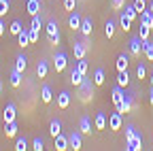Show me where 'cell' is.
Returning a JSON list of instances; mask_svg holds the SVG:
<instances>
[{"instance_id": "obj_1", "label": "cell", "mask_w": 153, "mask_h": 151, "mask_svg": "<svg viewBox=\"0 0 153 151\" xmlns=\"http://www.w3.org/2000/svg\"><path fill=\"white\" fill-rule=\"evenodd\" d=\"M94 85L96 83H91V79H83V83L79 85V98H81V102H89L94 98Z\"/></svg>"}, {"instance_id": "obj_2", "label": "cell", "mask_w": 153, "mask_h": 151, "mask_svg": "<svg viewBox=\"0 0 153 151\" xmlns=\"http://www.w3.org/2000/svg\"><path fill=\"white\" fill-rule=\"evenodd\" d=\"M47 39H49V43L51 45H60V28H57V24L55 22H47Z\"/></svg>"}, {"instance_id": "obj_3", "label": "cell", "mask_w": 153, "mask_h": 151, "mask_svg": "<svg viewBox=\"0 0 153 151\" xmlns=\"http://www.w3.org/2000/svg\"><path fill=\"white\" fill-rule=\"evenodd\" d=\"M121 126H123V115L119 111L117 113H111V115H108V130L117 132V130H121Z\"/></svg>"}, {"instance_id": "obj_4", "label": "cell", "mask_w": 153, "mask_h": 151, "mask_svg": "<svg viewBox=\"0 0 153 151\" xmlns=\"http://www.w3.org/2000/svg\"><path fill=\"white\" fill-rule=\"evenodd\" d=\"M128 45H130V53L132 55H140L143 49H145V41L140 39V36H132Z\"/></svg>"}, {"instance_id": "obj_5", "label": "cell", "mask_w": 153, "mask_h": 151, "mask_svg": "<svg viewBox=\"0 0 153 151\" xmlns=\"http://www.w3.org/2000/svg\"><path fill=\"white\" fill-rule=\"evenodd\" d=\"M53 64H55V70H57V72H62V70L68 66V58H66V53L57 51V53L53 55Z\"/></svg>"}, {"instance_id": "obj_6", "label": "cell", "mask_w": 153, "mask_h": 151, "mask_svg": "<svg viewBox=\"0 0 153 151\" xmlns=\"http://www.w3.org/2000/svg\"><path fill=\"white\" fill-rule=\"evenodd\" d=\"M123 96H126V91H123V87L121 85H115L113 87V104H115V109H119L121 106V102H123Z\"/></svg>"}, {"instance_id": "obj_7", "label": "cell", "mask_w": 153, "mask_h": 151, "mask_svg": "<svg viewBox=\"0 0 153 151\" xmlns=\"http://www.w3.org/2000/svg\"><path fill=\"white\" fill-rule=\"evenodd\" d=\"M72 51H74V58H76V60H83L85 53H87L85 41H76V43H72Z\"/></svg>"}, {"instance_id": "obj_8", "label": "cell", "mask_w": 153, "mask_h": 151, "mask_svg": "<svg viewBox=\"0 0 153 151\" xmlns=\"http://www.w3.org/2000/svg\"><path fill=\"white\" fill-rule=\"evenodd\" d=\"M134 109V96H132V94H126V96H123V102H121V106L117 109L119 113H121V115H126V113H130Z\"/></svg>"}, {"instance_id": "obj_9", "label": "cell", "mask_w": 153, "mask_h": 151, "mask_svg": "<svg viewBox=\"0 0 153 151\" xmlns=\"http://www.w3.org/2000/svg\"><path fill=\"white\" fill-rule=\"evenodd\" d=\"M53 145H55V151H66V149H70V141H68V136H64V134H57Z\"/></svg>"}, {"instance_id": "obj_10", "label": "cell", "mask_w": 153, "mask_h": 151, "mask_svg": "<svg viewBox=\"0 0 153 151\" xmlns=\"http://www.w3.org/2000/svg\"><path fill=\"white\" fill-rule=\"evenodd\" d=\"M15 117H17V109H15L13 102H9L4 106V111H2V119L4 121H15Z\"/></svg>"}, {"instance_id": "obj_11", "label": "cell", "mask_w": 153, "mask_h": 151, "mask_svg": "<svg viewBox=\"0 0 153 151\" xmlns=\"http://www.w3.org/2000/svg\"><path fill=\"white\" fill-rule=\"evenodd\" d=\"M126 145H128V147H126L128 151H140V149H143V136L136 132V136H134L132 141H128Z\"/></svg>"}, {"instance_id": "obj_12", "label": "cell", "mask_w": 153, "mask_h": 151, "mask_svg": "<svg viewBox=\"0 0 153 151\" xmlns=\"http://www.w3.org/2000/svg\"><path fill=\"white\" fill-rule=\"evenodd\" d=\"M79 32L85 36V39H87V36H91V34H94V22L85 17V19L81 22V28H79Z\"/></svg>"}, {"instance_id": "obj_13", "label": "cell", "mask_w": 153, "mask_h": 151, "mask_svg": "<svg viewBox=\"0 0 153 151\" xmlns=\"http://www.w3.org/2000/svg\"><path fill=\"white\" fill-rule=\"evenodd\" d=\"M68 141H70V149H74V151H79V149L83 147V145H81V130H79V132L74 130L72 134L68 136Z\"/></svg>"}, {"instance_id": "obj_14", "label": "cell", "mask_w": 153, "mask_h": 151, "mask_svg": "<svg viewBox=\"0 0 153 151\" xmlns=\"http://www.w3.org/2000/svg\"><path fill=\"white\" fill-rule=\"evenodd\" d=\"M81 22H83V17L76 13V11H72L70 17H68V26H70L72 30H79V28H81Z\"/></svg>"}, {"instance_id": "obj_15", "label": "cell", "mask_w": 153, "mask_h": 151, "mask_svg": "<svg viewBox=\"0 0 153 151\" xmlns=\"http://www.w3.org/2000/svg\"><path fill=\"white\" fill-rule=\"evenodd\" d=\"M83 79H85V74H83L79 68H74V70L70 72V83H72L74 87H79V85L83 83Z\"/></svg>"}, {"instance_id": "obj_16", "label": "cell", "mask_w": 153, "mask_h": 151, "mask_svg": "<svg viewBox=\"0 0 153 151\" xmlns=\"http://www.w3.org/2000/svg\"><path fill=\"white\" fill-rule=\"evenodd\" d=\"M140 26H147V28H153V13L149 9H145L140 13Z\"/></svg>"}, {"instance_id": "obj_17", "label": "cell", "mask_w": 153, "mask_h": 151, "mask_svg": "<svg viewBox=\"0 0 153 151\" xmlns=\"http://www.w3.org/2000/svg\"><path fill=\"white\" fill-rule=\"evenodd\" d=\"M128 64H130V58H128L126 53H119V55H117V62H115L117 72H119V70H128Z\"/></svg>"}, {"instance_id": "obj_18", "label": "cell", "mask_w": 153, "mask_h": 151, "mask_svg": "<svg viewBox=\"0 0 153 151\" xmlns=\"http://www.w3.org/2000/svg\"><path fill=\"white\" fill-rule=\"evenodd\" d=\"M4 134L7 138L17 136V121H4Z\"/></svg>"}, {"instance_id": "obj_19", "label": "cell", "mask_w": 153, "mask_h": 151, "mask_svg": "<svg viewBox=\"0 0 153 151\" xmlns=\"http://www.w3.org/2000/svg\"><path fill=\"white\" fill-rule=\"evenodd\" d=\"M47 72H49V64H47V60H38V64H36V74L41 79H45L47 77Z\"/></svg>"}, {"instance_id": "obj_20", "label": "cell", "mask_w": 153, "mask_h": 151, "mask_svg": "<svg viewBox=\"0 0 153 151\" xmlns=\"http://www.w3.org/2000/svg\"><path fill=\"white\" fill-rule=\"evenodd\" d=\"M68 104H70V94L68 91H60V94H57V106H60V109H68Z\"/></svg>"}, {"instance_id": "obj_21", "label": "cell", "mask_w": 153, "mask_h": 151, "mask_svg": "<svg viewBox=\"0 0 153 151\" xmlns=\"http://www.w3.org/2000/svg\"><path fill=\"white\" fill-rule=\"evenodd\" d=\"M79 130H81V134H91V121H89V117H81L79 119Z\"/></svg>"}, {"instance_id": "obj_22", "label": "cell", "mask_w": 153, "mask_h": 151, "mask_svg": "<svg viewBox=\"0 0 153 151\" xmlns=\"http://www.w3.org/2000/svg\"><path fill=\"white\" fill-rule=\"evenodd\" d=\"M26 11H28L32 17H34V15H38V11H41V0H28Z\"/></svg>"}, {"instance_id": "obj_23", "label": "cell", "mask_w": 153, "mask_h": 151, "mask_svg": "<svg viewBox=\"0 0 153 151\" xmlns=\"http://www.w3.org/2000/svg\"><path fill=\"white\" fill-rule=\"evenodd\" d=\"M123 13H126V17H128V19H132V22H136V19H140V17H138L140 13H138L136 9H134V4H130V7L126 4V7H123Z\"/></svg>"}, {"instance_id": "obj_24", "label": "cell", "mask_w": 153, "mask_h": 151, "mask_svg": "<svg viewBox=\"0 0 153 151\" xmlns=\"http://www.w3.org/2000/svg\"><path fill=\"white\" fill-rule=\"evenodd\" d=\"M17 43L22 45V47H28V45H32V43H30V34H28V28H26V30H22V32L17 34Z\"/></svg>"}, {"instance_id": "obj_25", "label": "cell", "mask_w": 153, "mask_h": 151, "mask_svg": "<svg viewBox=\"0 0 153 151\" xmlns=\"http://www.w3.org/2000/svg\"><path fill=\"white\" fill-rule=\"evenodd\" d=\"M49 134L55 138L57 134H62V123L57 121V119H51V123H49Z\"/></svg>"}, {"instance_id": "obj_26", "label": "cell", "mask_w": 153, "mask_h": 151, "mask_svg": "<svg viewBox=\"0 0 153 151\" xmlns=\"http://www.w3.org/2000/svg\"><path fill=\"white\" fill-rule=\"evenodd\" d=\"M106 115L104 113H98V115H96V119H94V126H96V130H104L106 128Z\"/></svg>"}, {"instance_id": "obj_27", "label": "cell", "mask_w": 153, "mask_h": 151, "mask_svg": "<svg viewBox=\"0 0 153 151\" xmlns=\"http://www.w3.org/2000/svg\"><path fill=\"white\" fill-rule=\"evenodd\" d=\"M41 100H43L45 104H49V102L53 100V91H51V87H49V85H45V87L41 89Z\"/></svg>"}, {"instance_id": "obj_28", "label": "cell", "mask_w": 153, "mask_h": 151, "mask_svg": "<svg viewBox=\"0 0 153 151\" xmlns=\"http://www.w3.org/2000/svg\"><path fill=\"white\" fill-rule=\"evenodd\" d=\"M11 85H13V87H19V85H22V72H19L15 66H13V70H11Z\"/></svg>"}, {"instance_id": "obj_29", "label": "cell", "mask_w": 153, "mask_h": 151, "mask_svg": "<svg viewBox=\"0 0 153 151\" xmlns=\"http://www.w3.org/2000/svg\"><path fill=\"white\" fill-rule=\"evenodd\" d=\"M128 83H130V74H128V70H119V74H117V85L128 87Z\"/></svg>"}, {"instance_id": "obj_30", "label": "cell", "mask_w": 153, "mask_h": 151, "mask_svg": "<svg viewBox=\"0 0 153 151\" xmlns=\"http://www.w3.org/2000/svg\"><path fill=\"white\" fill-rule=\"evenodd\" d=\"M143 53H145V58H147V60L153 62V41H151V39L145 41V49H143Z\"/></svg>"}, {"instance_id": "obj_31", "label": "cell", "mask_w": 153, "mask_h": 151, "mask_svg": "<svg viewBox=\"0 0 153 151\" xmlns=\"http://www.w3.org/2000/svg\"><path fill=\"white\" fill-rule=\"evenodd\" d=\"M26 66H28L26 55H17V58H15V68H17L19 72H24V70H26Z\"/></svg>"}, {"instance_id": "obj_32", "label": "cell", "mask_w": 153, "mask_h": 151, "mask_svg": "<svg viewBox=\"0 0 153 151\" xmlns=\"http://www.w3.org/2000/svg\"><path fill=\"white\" fill-rule=\"evenodd\" d=\"M119 24H121V30L123 32H130V26H132V19H128L126 13L121 11V17H119Z\"/></svg>"}, {"instance_id": "obj_33", "label": "cell", "mask_w": 153, "mask_h": 151, "mask_svg": "<svg viewBox=\"0 0 153 151\" xmlns=\"http://www.w3.org/2000/svg\"><path fill=\"white\" fill-rule=\"evenodd\" d=\"M104 34H106V39H113V34H115V22L113 19H108L104 24Z\"/></svg>"}, {"instance_id": "obj_34", "label": "cell", "mask_w": 153, "mask_h": 151, "mask_svg": "<svg viewBox=\"0 0 153 151\" xmlns=\"http://www.w3.org/2000/svg\"><path fill=\"white\" fill-rule=\"evenodd\" d=\"M94 83H96V85H102V83H104V70H102V68H98V70L94 72Z\"/></svg>"}, {"instance_id": "obj_35", "label": "cell", "mask_w": 153, "mask_h": 151, "mask_svg": "<svg viewBox=\"0 0 153 151\" xmlns=\"http://www.w3.org/2000/svg\"><path fill=\"white\" fill-rule=\"evenodd\" d=\"M22 30H24V28H22V22H19V19H15V22L11 24V28H9V32H11L13 36H17V34L22 32Z\"/></svg>"}, {"instance_id": "obj_36", "label": "cell", "mask_w": 153, "mask_h": 151, "mask_svg": "<svg viewBox=\"0 0 153 151\" xmlns=\"http://www.w3.org/2000/svg\"><path fill=\"white\" fill-rule=\"evenodd\" d=\"M32 149H34V151H43V149H45V141H43L41 136H36V138L32 141Z\"/></svg>"}, {"instance_id": "obj_37", "label": "cell", "mask_w": 153, "mask_h": 151, "mask_svg": "<svg viewBox=\"0 0 153 151\" xmlns=\"http://www.w3.org/2000/svg\"><path fill=\"white\" fill-rule=\"evenodd\" d=\"M26 149H28V141H26V136L15 141V151H26Z\"/></svg>"}, {"instance_id": "obj_38", "label": "cell", "mask_w": 153, "mask_h": 151, "mask_svg": "<svg viewBox=\"0 0 153 151\" xmlns=\"http://www.w3.org/2000/svg\"><path fill=\"white\" fill-rule=\"evenodd\" d=\"M9 9H11L9 0H0V17H4V15L9 13Z\"/></svg>"}, {"instance_id": "obj_39", "label": "cell", "mask_w": 153, "mask_h": 151, "mask_svg": "<svg viewBox=\"0 0 153 151\" xmlns=\"http://www.w3.org/2000/svg\"><path fill=\"white\" fill-rule=\"evenodd\" d=\"M149 34H151V28H147V26H140V28H138V36H140L143 41L149 39Z\"/></svg>"}, {"instance_id": "obj_40", "label": "cell", "mask_w": 153, "mask_h": 151, "mask_svg": "<svg viewBox=\"0 0 153 151\" xmlns=\"http://www.w3.org/2000/svg\"><path fill=\"white\" fill-rule=\"evenodd\" d=\"M134 9H136L138 13H143L147 9V0H134Z\"/></svg>"}, {"instance_id": "obj_41", "label": "cell", "mask_w": 153, "mask_h": 151, "mask_svg": "<svg viewBox=\"0 0 153 151\" xmlns=\"http://www.w3.org/2000/svg\"><path fill=\"white\" fill-rule=\"evenodd\" d=\"M111 7H113L115 11H121V9L126 7V0H111Z\"/></svg>"}, {"instance_id": "obj_42", "label": "cell", "mask_w": 153, "mask_h": 151, "mask_svg": "<svg viewBox=\"0 0 153 151\" xmlns=\"http://www.w3.org/2000/svg\"><path fill=\"white\" fill-rule=\"evenodd\" d=\"M136 77H138V79H145V77H147V68H145V64H138V68H136Z\"/></svg>"}, {"instance_id": "obj_43", "label": "cell", "mask_w": 153, "mask_h": 151, "mask_svg": "<svg viewBox=\"0 0 153 151\" xmlns=\"http://www.w3.org/2000/svg\"><path fill=\"white\" fill-rule=\"evenodd\" d=\"M28 34H30V43L34 45V43L38 41V30H34V28H28Z\"/></svg>"}, {"instance_id": "obj_44", "label": "cell", "mask_w": 153, "mask_h": 151, "mask_svg": "<svg viewBox=\"0 0 153 151\" xmlns=\"http://www.w3.org/2000/svg\"><path fill=\"white\" fill-rule=\"evenodd\" d=\"M74 7H76V0H64V9H66V11H70V13H72V11H74Z\"/></svg>"}, {"instance_id": "obj_45", "label": "cell", "mask_w": 153, "mask_h": 151, "mask_svg": "<svg viewBox=\"0 0 153 151\" xmlns=\"http://www.w3.org/2000/svg\"><path fill=\"white\" fill-rule=\"evenodd\" d=\"M30 28H34V30H41V17H38V15H34V17H32V24H30Z\"/></svg>"}, {"instance_id": "obj_46", "label": "cell", "mask_w": 153, "mask_h": 151, "mask_svg": "<svg viewBox=\"0 0 153 151\" xmlns=\"http://www.w3.org/2000/svg\"><path fill=\"white\" fill-rule=\"evenodd\" d=\"M76 68H79L83 74H87V62H85V58L83 60H79V64H76Z\"/></svg>"}, {"instance_id": "obj_47", "label": "cell", "mask_w": 153, "mask_h": 151, "mask_svg": "<svg viewBox=\"0 0 153 151\" xmlns=\"http://www.w3.org/2000/svg\"><path fill=\"white\" fill-rule=\"evenodd\" d=\"M149 104L153 106V87H151V91H149Z\"/></svg>"}, {"instance_id": "obj_48", "label": "cell", "mask_w": 153, "mask_h": 151, "mask_svg": "<svg viewBox=\"0 0 153 151\" xmlns=\"http://www.w3.org/2000/svg\"><path fill=\"white\" fill-rule=\"evenodd\" d=\"M4 34V24H2V19H0V36Z\"/></svg>"}, {"instance_id": "obj_49", "label": "cell", "mask_w": 153, "mask_h": 151, "mask_svg": "<svg viewBox=\"0 0 153 151\" xmlns=\"http://www.w3.org/2000/svg\"><path fill=\"white\" fill-rule=\"evenodd\" d=\"M149 11H151V13H153V0H151V4H149Z\"/></svg>"}, {"instance_id": "obj_50", "label": "cell", "mask_w": 153, "mask_h": 151, "mask_svg": "<svg viewBox=\"0 0 153 151\" xmlns=\"http://www.w3.org/2000/svg\"><path fill=\"white\" fill-rule=\"evenodd\" d=\"M151 87H153V74H151Z\"/></svg>"}, {"instance_id": "obj_51", "label": "cell", "mask_w": 153, "mask_h": 151, "mask_svg": "<svg viewBox=\"0 0 153 151\" xmlns=\"http://www.w3.org/2000/svg\"><path fill=\"white\" fill-rule=\"evenodd\" d=\"M0 91H2V83H0Z\"/></svg>"}]
</instances>
